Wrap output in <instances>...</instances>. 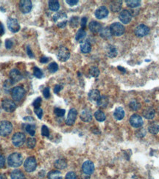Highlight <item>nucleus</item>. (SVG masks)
Wrapping results in <instances>:
<instances>
[{"label": "nucleus", "instance_id": "nucleus-46", "mask_svg": "<svg viewBox=\"0 0 159 179\" xmlns=\"http://www.w3.org/2000/svg\"><path fill=\"white\" fill-rule=\"evenodd\" d=\"M41 134H42V136L46 137L50 136V130L47 126H43L41 128Z\"/></svg>", "mask_w": 159, "mask_h": 179}, {"label": "nucleus", "instance_id": "nucleus-13", "mask_svg": "<svg viewBox=\"0 0 159 179\" xmlns=\"http://www.w3.org/2000/svg\"><path fill=\"white\" fill-rule=\"evenodd\" d=\"M130 123L134 128H139L143 125L142 118L139 114H134L130 118Z\"/></svg>", "mask_w": 159, "mask_h": 179}, {"label": "nucleus", "instance_id": "nucleus-40", "mask_svg": "<svg viewBox=\"0 0 159 179\" xmlns=\"http://www.w3.org/2000/svg\"><path fill=\"white\" fill-rule=\"evenodd\" d=\"M48 70L51 74H54L58 70V65L55 62H52L48 66Z\"/></svg>", "mask_w": 159, "mask_h": 179}, {"label": "nucleus", "instance_id": "nucleus-10", "mask_svg": "<svg viewBox=\"0 0 159 179\" xmlns=\"http://www.w3.org/2000/svg\"><path fill=\"white\" fill-rule=\"evenodd\" d=\"M149 32L150 28L144 24H140V25L137 26L134 29V33L138 37H144V36L147 35Z\"/></svg>", "mask_w": 159, "mask_h": 179}, {"label": "nucleus", "instance_id": "nucleus-38", "mask_svg": "<svg viewBox=\"0 0 159 179\" xmlns=\"http://www.w3.org/2000/svg\"><path fill=\"white\" fill-rule=\"evenodd\" d=\"M129 107L131 109V110L133 111H136L140 108V104L136 100L131 101L129 104Z\"/></svg>", "mask_w": 159, "mask_h": 179}, {"label": "nucleus", "instance_id": "nucleus-2", "mask_svg": "<svg viewBox=\"0 0 159 179\" xmlns=\"http://www.w3.org/2000/svg\"><path fill=\"white\" fill-rule=\"evenodd\" d=\"M12 98L16 101H20L24 98L26 94V91L24 88L22 86H16L12 88L10 91Z\"/></svg>", "mask_w": 159, "mask_h": 179}, {"label": "nucleus", "instance_id": "nucleus-14", "mask_svg": "<svg viewBox=\"0 0 159 179\" xmlns=\"http://www.w3.org/2000/svg\"><path fill=\"white\" fill-rule=\"evenodd\" d=\"M66 14L64 13H56V14L54 15L53 16V20L55 22H57V21L59 20H61V22L60 24H57V26H58L59 27H60V28H64V27H66Z\"/></svg>", "mask_w": 159, "mask_h": 179}, {"label": "nucleus", "instance_id": "nucleus-36", "mask_svg": "<svg viewBox=\"0 0 159 179\" xmlns=\"http://www.w3.org/2000/svg\"><path fill=\"white\" fill-rule=\"evenodd\" d=\"M148 130L153 134H156L159 132V125L156 123H152L148 127Z\"/></svg>", "mask_w": 159, "mask_h": 179}, {"label": "nucleus", "instance_id": "nucleus-9", "mask_svg": "<svg viewBox=\"0 0 159 179\" xmlns=\"http://www.w3.org/2000/svg\"><path fill=\"white\" fill-rule=\"evenodd\" d=\"M7 25H8V29L10 32L16 33L18 32L20 30V24H19L17 19L14 18H9L7 22Z\"/></svg>", "mask_w": 159, "mask_h": 179}, {"label": "nucleus", "instance_id": "nucleus-45", "mask_svg": "<svg viewBox=\"0 0 159 179\" xmlns=\"http://www.w3.org/2000/svg\"><path fill=\"white\" fill-rule=\"evenodd\" d=\"M69 23L72 27H77L78 26V24H79V18L78 17H72Z\"/></svg>", "mask_w": 159, "mask_h": 179}, {"label": "nucleus", "instance_id": "nucleus-20", "mask_svg": "<svg viewBox=\"0 0 159 179\" xmlns=\"http://www.w3.org/2000/svg\"><path fill=\"white\" fill-rule=\"evenodd\" d=\"M88 28L90 29L91 32L94 33L99 32L102 29V25L99 23V22H96V21H92L89 23Z\"/></svg>", "mask_w": 159, "mask_h": 179}, {"label": "nucleus", "instance_id": "nucleus-47", "mask_svg": "<svg viewBox=\"0 0 159 179\" xmlns=\"http://www.w3.org/2000/svg\"><path fill=\"white\" fill-rule=\"evenodd\" d=\"M41 97H38L37 98H36L33 101V105L34 107V108H39L40 106H41Z\"/></svg>", "mask_w": 159, "mask_h": 179}, {"label": "nucleus", "instance_id": "nucleus-33", "mask_svg": "<svg viewBox=\"0 0 159 179\" xmlns=\"http://www.w3.org/2000/svg\"><path fill=\"white\" fill-rule=\"evenodd\" d=\"M48 179H62L60 172L58 170H52L48 173Z\"/></svg>", "mask_w": 159, "mask_h": 179}, {"label": "nucleus", "instance_id": "nucleus-50", "mask_svg": "<svg viewBox=\"0 0 159 179\" xmlns=\"http://www.w3.org/2000/svg\"><path fill=\"white\" fill-rule=\"evenodd\" d=\"M66 179H78V177L74 172H69L66 175Z\"/></svg>", "mask_w": 159, "mask_h": 179}, {"label": "nucleus", "instance_id": "nucleus-55", "mask_svg": "<svg viewBox=\"0 0 159 179\" xmlns=\"http://www.w3.org/2000/svg\"><path fill=\"white\" fill-rule=\"evenodd\" d=\"M5 164V160L4 156H2L1 154H0V169L4 167Z\"/></svg>", "mask_w": 159, "mask_h": 179}, {"label": "nucleus", "instance_id": "nucleus-28", "mask_svg": "<svg viewBox=\"0 0 159 179\" xmlns=\"http://www.w3.org/2000/svg\"><path fill=\"white\" fill-rule=\"evenodd\" d=\"M80 50L83 53L88 54L92 51V45L88 41H85V42L82 43L80 45Z\"/></svg>", "mask_w": 159, "mask_h": 179}, {"label": "nucleus", "instance_id": "nucleus-15", "mask_svg": "<svg viewBox=\"0 0 159 179\" xmlns=\"http://www.w3.org/2000/svg\"><path fill=\"white\" fill-rule=\"evenodd\" d=\"M82 170L84 174L88 175H92L94 171V163L91 161H85L82 165Z\"/></svg>", "mask_w": 159, "mask_h": 179}, {"label": "nucleus", "instance_id": "nucleus-24", "mask_svg": "<svg viewBox=\"0 0 159 179\" xmlns=\"http://www.w3.org/2000/svg\"><path fill=\"white\" fill-rule=\"evenodd\" d=\"M125 111L122 107H117L113 112V116L118 121H121L125 117Z\"/></svg>", "mask_w": 159, "mask_h": 179}, {"label": "nucleus", "instance_id": "nucleus-49", "mask_svg": "<svg viewBox=\"0 0 159 179\" xmlns=\"http://www.w3.org/2000/svg\"><path fill=\"white\" fill-rule=\"evenodd\" d=\"M43 95L46 98H49L50 97V88L47 87L43 90Z\"/></svg>", "mask_w": 159, "mask_h": 179}, {"label": "nucleus", "instance_id": "nucleus-3", "mask_svg": "<svg viewBox=\"0 0 159 179\" xmlns=\"http://www.w3.org/2000/svg\"><path fill=\"white\" fill-rule=\"evenodd\" d=\"M13 131V125L8 121H2L0 122V136H8Z\"/></svg>", "mask_w": 159, "mask_h": 179}, {"label": "nucleus", "instance_id": "nucleus-6", "mask_svg": "<svg viewBox=\"0 0 159 179\" xmlns=\"http://www.w3.org/2000/svg\"><path fill=\"white\" fill-rule=\"evenodd\" d=\"M24 167L26 171L28 173H32V172L35 171L37 167V161H36V158L33 156H29L24 161Z\"/></svg>", "mask_w": 159, "mask_h": 179}, {"label": "nucleus", "instance_id": "nucleus-12", "mask_svg": "<svg viewBox=\"0 0 159 179\" xmlns=\"http://www.w3.org/2000/svg\"><path fill=\"white\" fill-rule=\"evenodd\" d=\"M119 18L121 21L122 23L127 24L130 23L131 20H132V13L129 10H122L119 15Z\"/></svg>", "mask_w": 159, "mask_h": 179}, {"label": "nucleus", "instance_id": "nucleus-34", "mask_svg": "<svg viewBox=\"0 0 159 179\" xmlns=\"http://www.w3.org/2000/svg\"><path fill=\"white\" fill-rule=\"evenodd\" d=\"M94 117H95L96 120L99 122H103V121L105 120L106 116L104 112L101 110H97V112L94 113Z\"/></svg>", "mask_w": 159, "mask_h": 179}, {"label": "nucleus", "instance_id": "nucleus-26", "mask_svg": "<svg viewBox=\"0 0 159 179\" xmlns=\"http://www.w3.org/2000/svg\"><path fill=\"white\" fill-rule=\"evenodd\" d=\"M99 35H100V36L103 39H110L111 38V36H112V34H111L109 27L102 28L101 31L99 32Z\"/></svg>", "mask_w": 159, "mask_h": 179}, {"label": "nucleus", "instance_id": "nucleus-16", "mask_svg": "<svg viewBox=\"0 0 159 179\" xmlns=\"http://www.w3.org/2000/svg\"><path fill=\"white\" fill-rule=\"evenodd\" d=\"M77 115H78V111L76 109L72 108L69 110V114H68L67 118L66 120V124L68 126H72L76 121Z\"/></svg>", "mask_w": 159, "mask_h": 179}, {"label": "nucleus", "instance_id": "nucleus-1", "mask_svg": "<svg viewBox=\"0 0 159 179\" xmlns=\"http://www.w3.org/2000/svg\"><path fill=\"white\" fill-rule=\"evenodd\" d=\"M23 161V156L19 153H13L8 156V163L11 167H18L21 166Z\"/></svg>", "mask_w": 159, "mask_h": 179}, {"label": "nucleus", "instance_id": "nucleus-8", "mask_svg": "<svg viewBox=\"0 0 159 179\" xmlns=\"http://www.w3.org/2000/svg\"><path fill=\"white\" fill-rule=\"evenodd\" d=\"M2 107L7 112H13L16 109V104L10 99H4L2 102Z\"/></svg>", "mask_w": 159, "mask_h": 179}, {"label": "nucleus", "instance_id": "nucleus-11", "mask_svg": "<svg viewBox=\"0 0 159 179\" xmlns=\"http://www.w3.org/2000/svg\"><path fill=\"white\" fill-rule=\"evenodd\" d=\"M33 8L32 2L29 0H22L19 2V8L21 12L24 14H27L31 11Z\"/></svg>", "mask_w": 159, "mask_h": 179}, {"label": "nucleus", "instance_id": "nucleus-25", "mask_svg": "<svg viewBox=\"0 0 159 179\" xmlns=\"http://www.w3.org/2000/svg\"><path fill=\"white\" fill-rule=\"evenodd\" d=\"M122 1H113L110 5V8L113 12L116 13V12H119L122 9Z\"/></svg>", "mask_w": 159, "mask_h": 179}, {"label": "nucleus", "instance_id": "nucleus-42", "mask_svg": "<svg viewBox=\"0 0 159 179\" xmlns=\"http://www.w3.org/2000/svg\"><path fill=\"white\" fill-rule=\"evenodd\" d=\"M33 76L35 77L38 78V79H41L43 77V72L40 68H38V67H34L33 68Z\"/></svg>", "mask_w": 159, "mask_h": 179}, {"label": "nucleus", "instance_id": "nucleus-27", "mask_svg": "<svg viewBox=\"0 0 159 179\" xmlns=\"http://www.w3.org/2000/svg\"><path fill=\"white\" fill-rule=\"evenodd\" d=\"M10 178L11 179H26L25 175L19 170H13L10 174Z\"/></svg>", "mask_w": 159, "mask_h": 179}, {"label": "nucleus", "instance_id": "nucleus-31", "mask_svg": "<svg viewBox=\"0 0 159 179\" xmlns=\"http://www.w3.org/2000/svg\"><path fill=\"white\" fill-rule=\"evenodd\" d=\"M85 36H86V32L83 29H80L77 32L76 36H75V39H76L77 41L81 43L83 40L85 39Z\"/></svg>", "mask_w": 159, "mask_h": 179}, {"label": "nucleus", "instance_id": "nucleus-61", "mask_svg": "<svg viewBox=\"0 0 159 179\" xmlns=\"http://www.w3.org/2000/svg\"><path fill=\"white\" fill-rule=\"evenodd\" d=\"M0 179H7V178L5 175L0 174Z\"/></svg>", "mask_w": 159, "mask_h": 179}, {"label": "nucleus", "instance_id": "nucleus-51", "mask_svg": "<svg viewBox=\"0 0 159 179\" xmlns=\"http://www.w3.org/2000/svg\"><path fill=\"white\" fill-rule=\"evenodd\" d=\"M13 41L10 39H7L6 41H5V47H6L7 49H10V48L13 47Z\"/></svg>", "mask_w": 159, "mask_h": 179}, {"label": "nucleus", "instance_id": "nucleus-57", "mask_svg": "<svg viewBox=\"0 0 159 179\" xmlns=\"http://www.w3.org/2000/svg\"><path fill=\"white\" fill-rule=\"evenodd\" d=\"M48 61H49V58L46 56L41 57V59H40V62H42V63H47Z\"/></svg>", "mask_w": 159, "mask_h": 179}, {"label": "nucleus", "instance_id": "nucleus-39", "mask_svg": "<svg viewBox=\"0 0 159 179\" xmlns=\"http://www.w3.org/2000/svg\"><path fill=\"white\" fill-rule=\"evenodd\" d=\"M89 74H90V75L92 76V77L97 78V76H99V70L97 67L93 66V67L91 68L90 70H89Z\"/></svg>", "mask_w": 159, "mask_h": 179}, {"label": "nucleus", "instance_id": "nucleus-5", "mask_svg": "<svg viewBox=\"0 0 159 179\" xmlns=\"http://www.w3.org/2000/svg\"><path fill=\"white\" fill-rule=\"evenodd\" d=\"M57 57L60 62H66L70 57V51L66 46H60L57 52Z\"/></svg>", "mask_w": 159, "mask_h": 179}, {"label": "nucleus", "instance_id": "nucleus-44", "mask_svg": "<svg viewBox=\"0 0 159 179\" xmlns=\"http://www.w3.org/2000/svg\"><path fill=\"white\" fill-rule=\"evenodd\" d=\"M65 109L60 108H55V110H54V113H55V115L57 116V117H63V116H64V114H65Z\"/></svg>", "mask_w": 159, "mask_h": 179}, {"label": "nucleus", "instance_id": "nucleus-7", "mask_svg": "<svg viewBox=\"0 0 159 179\" xmlns=\"http://www.w3.org/2000/svg\"><path fill=\"white\" fill-rule=\"evenodd\" d=\"M26 137L22 132H17L12 137V142L16 147H20L25 142Z\"/></svg>", "mask_w": 159, "mask_h": 179}, {"label": "nucleus", "instance_id": "nucleus-58", "mask_svg": "<svg viewBox=\"0 0 159 179\" xmlns=\"http://www.w3.org/2000/svg\"><path fill=\"white\" fill-rule=\"evenodd\" d=\"M5 33V28L4 26L2 23H0V35H2Z\"/></svg>", "mask_w": 159, "mask_h": 179}, {"label": "nucleus", "instance_id": "nucleus-35", "mask_svg": "<svg viewBox=\"0 0 159 179\" xmlns=\"http://www.w3.org/2000/svg\"><path fill=\"white\" fill-rule=\"evenodd\" d=\"M126 4L129 8H135L141 5V1L139 0H126L125 1Z\"/></svg>", "mask_w": 159, "mask_h": 179}, {"label": "nucleus", "instance_id": "nucleus-21", "mask_svg": "<svg viewBox=\"0 0 159 179\" xmlns=\"http://www.w3.org/2000/svg\"><path fill=\"white\" fill-rule=\"evenodd\" d=\"M80 119L84 122H90L92 120V114L91 111L87 109H83L80 114Z\"/></svg>", "mask_w": 159, "mask_h": 179}, {"label": "nucleus", "instance_id": "nucleus-52", "mask_svg": "<svg viewBox=\"0 0 159 179\" xmlns=\"http://www.w3.org/2000/svg\"><path fill=\"white\" fill-rule=\"evenodd\" d=\"M63 88H64V86L62 85H55V88H54V92H55V93H58Z\"/></svg>", "mask_w": 159, "mask_h": 179}, {"label": "nucleus", "instance_id": "nucleus-29", "mask_svg": "<svg viewBox=\"0 0 159 179\" xmlns=\"http://www.w3.org/2000/svg\"><path fill=\"white\" fill-rule=\"evenodd\" d=\"M108 98L105 95H102L100 96V98L98 100V101L97 102L98 107H101V108H105L108 104Z\"/></svg>", "mask_w": 159, "mask_h": 179}, {"label": "nucleus", "instance_id": "nucleus-48", "mask_svg": "<svg viewBox=\"0 0 159 179\" xmlns=\"http://www.w3.org/2000/svg\"><path fill=\"white\" fill-rule=\"evenodd\" d=\"M34 112H35V113H36V115H37V117L39 118V119H41V118H42L43 110L41 107H39V108H35Z\"/></svg>", "mask_w": 159, "mask_h": 179}, {"label": "nucleus", "instance_id": "nucleus-22", "mask_svg": "<svg viewBox=\"0 0 159 179\" xmlns=\"http://www.w3.org/2000/svg\"><path fill=\"white\" fill-rule=\"evenodd\" d=\"M106 53H107V55L108 57H111V58H113V57H116L117 56L118 51H117L116 48L114 46L108 45L107 48H106Z\"/></svg>", "mask_w": 159, "mask_h": 179}, {"label": "nucleus", "instance_id": "nucleus-62", "mask_svg": "<svg viewBox=\"0 0 159 179\" xmlns=\"http://www.w3.org/2000/svg\"><path fill=\"white\" fill-rule=\"evenodd\" d=\"M118 69H119V70L121 71H123L124 73L125 72V68H122V67H120V66H119V67H118Z\"/></svg>", "mask_w": 159, "mask_h": 179}, {"label": "nucleus", "instance_id": "nucleus-4", "mask_svg": "<svg viewBox=\"0 0 159 179\" xmlns=\"http://www.w3.org/2000/svg\"><path fill=\"white\" fill-rule=\"evenodd\" d=\"M110 30H111L112 35L116 36H121L125 33V27L122 24L119 23V22H115L110 26Z\"/></svg>", "mask_w": 159, "mask_h": 179}, {"label": "nucleus", "instance_id": "nucleus-32", "mask_svg": "<svg viewBox=\"0 0 159 179\" xmlns=\"http://www.w3.org/2000/svg\"><path fill=\"white\" fill-rule=\"evenodd\" d=\"M49 8L52 11H57L60 9V3L57 0H50L49 1Z\"/></svg>", "mask_w": 159, "mask_h": 179}, {"label": "nucleus", "instance_id": "nucleus-19", "mask_svg": "<svg viewBox=\"0 0 159 179\" xmlns=\"http://www.w3.org/2000/svg\"><path fill=\"white\" fill-rule=\"evenodd\" d=\"M88 99L91 101L92 102H97L98 100L100 98V93L98 90H92L90 92L88 93Z\"/></svg>", "mask_w": 159, "mask_h": 179}, {"label": "nucleus", "instance_id": "nucleus-60", "mask_svg": "<svg viewBox=\"0 0 159 179\" xmlns=\"http://www.w3.org/2000/svg\"><path fill=\"white\" fill-rule=\"evenodd\" d=\"M80 179H90V175L84 174V175H82L81 178H80Z\"/></svg>", "mask_w": 159, "mask_h": 179}, {"label": "nucleus", "instance_id": "nucleus-56", "mask_svg": "<svg viewBox=\"0 0 159 179\" xmlns=\"http://www.w3.org/2000/svg\"><path fill=\"white\" fill-rule=\"evenodd\" d=\"M86 23H87V18L86 17H83V18H81V27L82 29H84L86 26Z\"/></svg>", "mask_w": 159, "mask_h": 179}, {"label": "nucleus", "instance_id": "nucleus-37", "mask_svg": "<svg viewBox=\"0 0 159 179\" xmlns=\"http://www.w3.org/2000/svg\"><path fill=\"white\" fill-rule=\"evenodd\" d=\"M25 131L31 136H34L36 134V126L32 124H27L25 126Z\"/></svg>", "mask_w": 159, "mask_h": 179}, {"label": "nucleus", "instance_id": "nucleus-30", "mask_svg": "<svg viewBox=\"0 0 159 179\" xmlns=\"http://www.w3.org/2000/svg\"><path fill=\"white\" fill-rule=\"evenodd\" d=\"M55 167L58 170H64L67 167V162L64 159H57L55 162Z\"/></svg>", "mask_w": 159, "mask_h": 179}, {"label": "nucleus", "instance_id": "nucleus-17", "mask_svg": "<svg viewBox=\"0 0 159 179\" xmlns=\"http://www.w3.org/2000/svg\"><path fill=\"white\" fill-rule=\"evenodd\" d=\"M109 11L105 6H101L96 10L94 15L97 19H103L108 15Z\"/></svg>", "mask_w": 159, "mask_h": 179}, {"label": "nucleus", "instance_id": "nucleus-43", "mask_svg": "<svg viewBox=\"0 0 159 179\" xmlns=\"http://www.w3.org/2000/svg\"><path fill=\"white\" fill-rule=\"evenodd\" d=\"M13 84H14V83L10 80V79H8V80L5 81L4 85H3V88H4V89L6 90V91H8V90H10V91H11L12 90L11 88Z\"/></svg>", "mask_w": 159, "mask_h": 179}, {"label": "nucleus", "instance_id": "nucleus-54", "mask_svg": "<svg viewBox=\"0 0 159 179\" xmlns=\"http://www.w3.org/2000/svg\"><path fill=\"white\" fill-rule=\"evenodd\" d=\"M27 55L30 57V58H33V57H34V54L33 53L32 50H31L29 46H27Z\"/></svg>", "mask_w": 159, "mask_h": 179}, {"label": "nucleus", "instance_id": "nucleus-63", "mask_svg": "<svg viewBox=\"0 0 159 179\" xmlns=\"http://www.w3.org/2000/svg\"><path fill=\"white\" fill-rule=\"evenodd\" d=\"M0 44H1V41H0Z\"/></svg>", "mask_w": 159, "mask_h": 179}, {"label": "nucleus", "instance_id": "nucleus-18", "mask_svg": "<svg viewBox=\"0 0 159 179\" xmlns=\"http://www.w3.org/2000/svg\"><path fill=\"white\" fill-rule=\"evenodd\" d=\"M9 76L10 79L13 81V83L19 82V81L22 80V78H23L22 73H21L18 69H12V70L10 71Z\"/></svg>", "mask_w": 159, "mask_h": 179}, {"label": "nucleus", "instance_id": "nucleus-59", "mask_svg": "<svg viewBox=\"0 0 159 179\" xmlns=\"http://www.w3.org/2000/svg\"><path fill=\"white\" fill-rule=\"evenodd\" d=\"M24 121H29V122H33V121H34V118L33 117H24Z\"/></svg>", "mask_w": 159, "mask_h": 179}, {"label": "nucleus", "instance_id": "nucleus-23", "mask_svg": "<svg viewBox=\"0 0 159 179\" xmlns=\"http://www.w3.org/2000/svg\"><path fill=\"white\" fill-rule=\"evenodd\" d=\"M155 112L154 109L151 108V107H148V108L145 109L143 112V116L146 118V119H153L155 117Z\"/></svg>", "mask_w": 159, "mask_h": 179}, {"label": "nucleus", "instance_id": "nucleus-53", "mask_svg": "<svg viewBox=\"0 0 159 179\" xmlns=\"http://www.w3.org/2000/svg\"><path fill=\"white\" fill-rule=\"evenodd\" d=\"M66 2L70 6H74V5H78V0H66Z\"/></svg>", "mask_w": 159, "mask_h": 179}, {"label": "nucleus", "instance_id": "nucleus-41", "mask_svg": "<svg viewBox=\"0 0 159 179\" xmlns=\"http://www.w3.org/2000/svg\"><path fill=\"white\" fill-rule=\"evenodd\" d=\"M36 145V140L34 137H29L27 140V146L29 148H34L35 146Z\"/></svg>", "mask_w": 159, "mask_h": 179}]
</instances>
